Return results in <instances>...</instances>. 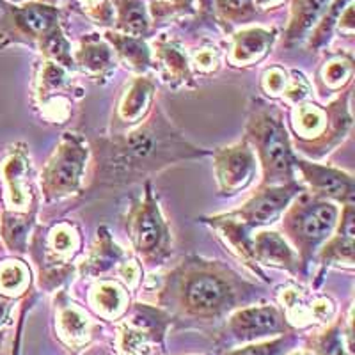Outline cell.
<instances>
[{
	"label": "cell",
	"mask_w": 355,
	"mask_h": 355,
	"mask_svg": "<svg viewBox=\"0 0 355 355\" xmlns=\"http://www.w3.org/2000/svg\"><path fill=\"white\" fill-rule=\"evenodd\" d=\"M243 139L249 142L261 167L259 185H284L297 180V153L291 148L283 109L261 98H250Z\"/></svg>",
	"instance_id": "277c9868"
},
{
	"label": "cell",
	"mask_w": 355,
	"mask_h": 355,
	"mask_svg": "<svg viewBox=\"0 0 355 355\" xmlns=\"http://www.w3.org/2000/svg\"><path fill=\"white\" fill-rule=\"evenodd\" d=\"M114 8V31L133 37H148L151 17L144 0H110Z\"/></svg>",
	"instance_id": "d6a6232c"
},
{
	"label": "cell",
	"mask_w": 355,
	"mask_h": 355,
	"mask_svg": "<svg viewBox=\"0 0 355 355\" xmlns=\"http://www.w3.org/2000/svg\"><path fill=\"white\" fill-rule=\"evenodd\" d=\"M199 222L210 226L215 233L224 240L230 250L233 252L243 265L249 268L254 275H258L261 281L270 283V279L266 277L261 266L256 263L254 254H252V233L240 224L236 218L231 217L230 214H218L210 215V217H201Z\"/></svg>",
	"instance_id": "603a6c76"
},
{
	"label": "cell",
	"mask_w": 355,
	"mask_h": 355,
	"mask_svg": "<svg viewBox=\"0 0 355 355\" xmlns=\"http://www.w3.org/2000/svg\"><path fill=\"white\" fill-rule=\"evenodd\" d=\"M78 4L84 9L85 17L91 18L94 24L103 27L114 25V8L110 0H78Z\"/></svg>",
	"instance_id": "b9f144b4"
},
{
	"label": "cell",
	"mask_w": 355,
	"mask_h": 355,
	"mask_svg": "<svg viewBox=\"0 0 355 355\" xmlns=\"http://www.w3.org/2000/svg\"><path fill=\"white\" fill-rule=\"evenodd\" d=\"M252 254L259 266L286 270L297 279H306L309 275V272L302 266L299 254L288 243V240L281 233L268 227L252 233Z\"/></svg>",
	"instance_id": "7402d4cb"
},
{
	"label": "cell",
	"mask_w": 355,
	"mask_h": 355,
	"mask_svg": "<svg viewBox=\"0 0 355 355\" xmlns=\"http://www.w3.org/2000/svg\"><path fill=\"white\" fill-rule=\"evenodd\" d=\"M313 91V84L309 78L299 69H290V85H288L286 93L283 94L281 100H284L290 107L297 105L300 101H306Z\"/></svg>",
	"instance_id": "ab89813d"
},
{
	"label": "cell",
	"mask_w": 355,
	"mask_h": 355,
	"mask_svg": "<svg viewBox=\"0 0 355 355\" xmlns=\"http://www.w3.org/2000/svg\"><path fill=\"white\" fill-rule=\"evenodd\" d=\"M4 339H6V331L2 329V331H0V348H2V345H4Z\"/></svg>",
	"instance_id": "f907efd6"
},
{
	"label": "cell",
	"mask_w": 355,
	"mask_h": 355,
	"mask_svg": "<svg viewBox=\"0 0 355 355\" xmlns=\"http://www.w3.org/2000/svg\"><path fill=\"white\" fill-rule=\"evenodd\" d=\"M350 2L354 0H332L331 6L327 8V11L323 12L322 18L318 20V24L313 27V31L309 33V40H307V49L311 52H320L329 44V41L332 40V34L336 33L338 28V21L341 12L345 11Z\"/></svg>",
	"instance_id": "8d00e7d4"
},
{
	"label": "cell",
	"mask_w": 355,
	"mask_h": 355,
	"mask_svg": "<svg viewBox=\"0 0 355 355\" xmlns=\"http://www.w3.org/2000/svg\"><path fill=\"white\" fill-rule=\"evenodd\" d=\"M265 288L242 277L226 263L187 256L162 277L157 306L173 322L214 323L234 309L263 302Z\"/></svg>",
	"instance_id": "7a4b0ae2"
},
{
	"label": "cell",
	"mask_w": 355,
	"mask_h": 355,
	"mask_svg": "<svg viewBox=\"0 0 355 355\" xmlns=\"http://www.w3.org/2000/svg\"><path fill=\"white\" fill-rule=\"evenodd\" d=\"M352 306L331 323L323 325L322 331L311 332L304 339L306 350L311 355H354V334H352Z\"/></svg>",
	"instance_id": "d4e9b609"
},
{
	"label": "cell",
	"mask_w": 355,
	"mask_h": 355,
	"mask_svg": "<svg viewBox=\"0 0 355 355\" xmlns=\"http://www.w3.org/2000/svg\"><path fill=\"white\" fill-rule=\"evenodd\" d=\"M332 0H291L290 18L284 31V43L293 44L306 40Z\"/></svg>",
	"instance_id": "1f68e13d"
},
{
	"label": "cell",
	"mask_w": 355,
	"mask_h": 355,
	"mask_svg": "<svg viewBox=\"0 0 355 355\" xmlns=\"http://www.w3.org/2000/svg\"><path fill=\"white\" fill-rule=\"evenodd\" d=\"M71 91V71L50 59H43L34 77V98L43 109V117L52 123H66L71 114V98H68Z\"/></svg>",
	"instance_id": "e0dca14e"
},
{
	"label": "cell",
	"mask_w": 355,
	"mask_h": 355,
	"mask_svg": "<svg viewBox=\"0 0 355 355\" xmlns=\"http://www.w3.org/2000/svg\"><path fill=\"white\" fill-rule=\"evenodd\" d=\"M37 210L40 206H34L27 211L2 210L0 214V239L4 242L6 249L12 254H27L28 240L37 224Z\"/></svg>",
	"instance_id": "f546056e"
},
{
	"label": "cell",
	"mask_w": 355,
	"mask_h": 355,
	"mask_svg": "<svg viewBox=\"0 0 355 355\" xmlns=\"http://www.w3.org/2000/svg\"><path fill=\"white\" fill-rule=\"evenodd\" d=\"M211 9V0H199V11L201 15H208Z\"/></svg>",
	"instance_id": "c3c4849f"
},
{
	"label": "cell",
	"mask_w": 355,
	"mask_h": 355,
	"mask_svg": "<svg viewBox=\"0 0 355 355\" xmlns=\"http://www.w3.org/2000/svg\"><path fill=\"white\" fill-rule=\"evenodd\" d=\"M84 250L82 227L77 220L37 222L27 252L37 268V286L41 291L53 293L61 290L77 272L78 258Z\"/></svg>",
	"instance_id": "5b68a950"
},
{
	"label": "cell",
	"mask_w": 355,
	"mask_h": 355,
	"mask_svg": "<svg viewBox=\"0 0 355 355\" xmlns=\"http://www.w3.org/2000/svg\"><path fill=\"white\" fill-rule=\"evenodd\" d=\"M91 160L87 182L78 199L121 190L135 183L148 182L182 162L211 157V151L190 142L171 121L160 101L144 121L125 133H109L89 142Z\"/></svg>",
	"instance_id": "6da1fadb"
},
{
	"label": "cell",
	"mask_w": 355,
	"mask_h": 355,
	"mask_svg": "<svg viewBox=\"0 0 355 355\" xmlns=\"http://www.w3.org/2000/svg\"><path fill=\"white\" fill-rule=\"evenodd\" d=\"M355 75V62L350 52H329L325 53L323 61L320 62L315 71L316 93L320 98H327L332 94H339L345 89L352 87Z\"/></svg>",
	"instance_id": "83f0119b"
},
{
	"label": "cell",
	"mask_w": 355,
	"mask_h": 355,
	"mask_svg": "<svg viewBox=\"0 0 355 355\" xmlns=\"http://www.w3.org/2000/svg\"><path fill=\"white\" fill-rule=\"evenodd\" d=\"M254 2V6L259 9H270V8H277V6H281L284 2V0H252Z\"/></svg>",
	"instance_id": "7dc6e473"
},
{
	"label": "cell",
	"mask_w": 355,
	"mask_h": 355,
	"mask_svg": "<svg viewBox=\"0 0 355 355\" xmlns=\"http://www.w3.org/2000/svg\"><path fill=\"white\" fill-rule=\"evenodd\" d=\"M128 288L119 279H98L87 295V306L100 320H119L130 307Z\"/></svg>",
	"instance_id": "f1b7e54d"
},
{
	"label": "cell",
	"mask_w": 355,
	"mask_h": 355,
	"mask_svg": "<svg viewBox=\"0 0 355 355\" xmlns=\"http://www.w3.org/2000/svg\"><path fill=\"white\" fill-rule=\"evenodd\" d=\"M277 40L275 28L249 27L233 34L227 62L234 68H249L258 64L270 52Z\"/></svg>",
	"instance_id": "4316f807"
},
{
	"label": "cell",
	"mask_w": 355,
	"mask_h": 355,
	"mask_svg": "<svg viewBox=\"0 0 355 355\" xmlns=\"http://www.w3.org/2000/svg\"><path fill=\"white\" fill-rule=\"evenodd\" d=\"M103 40L112 46L117 61L135 75H146L151 69V49L144 37L126 36L109 28L103 34Z\"/></svg>",
	"instance_id": "4dcf8cb0"
},
{
	"label": "cell",
	"mask_w": 355,
	"mask_h": 355,
	"mask_svg": "<svg viewBox=\"0 0 355 355\" xmlns=\"http://www.w3.org/2000/svg\"><path fill=\"white\" fill-rule=\"evenodd\" d=\"M151 21H166L169 18L194 11V0H150Z\"/></svg>",
	"instance_id": "74e56055"
},
{
	"label": "cell",
	"mask_w": 355,
	"mask_h": 355,
	"mask_svg": "<svg viewBox=\"0 0 355 355\" xmlns=\"http://www.w3.org/2000/svg\"><path fill=\"white\" fill-rule=\"evenodd\" d=\"M224 31L250 24L259 15L252 0H211V9Z\"/></svg>",
	"instance_id": "e575fe53"
},
{
	"label": "cell",
	"mask_w": 355,
	"mask_h": 355,
	"mask_svg": "<svg viewBox=\"0 0 355 355\" xmlns=\"http://www.w3.org/2000/svg\"><path fill=\"white\" fill-rule=\"evenodd\" d=\"M157 100V84L153 78L137 75L119 94L110 119V133H125L144 121Z\"/></svg>",
	"instance_id": "ffe728a7"
},
{
	"label": "cell",
	"mask_w": 355,
	"mask_h": 355,
	"mask_svg": "<svg viewBox=\"0 0 355 355\" xmlns=\"http://www.w3.org/2000/svg\"><path fill=\"white\" fill-rule=\"evenodd\" d=\"M33 290V272L21 259L0 261V293L12 300L24 299Z\"/></svg>",
	"instance_id": "836d02e7"
},
{
	"label": "cell",
	"mask_w": 355,
	"mask_h": 355,
	"mask_svg": "<svg viewBox=\"0 0 355 355\" xmlns=\"http://www.w3.org/2000/svg\"><path fill=\"white\" fill-rule=\"evenodd\" d=\"M304 190L306 187L300 180L284 183V185H259L258 190L242 206L227 214L236 218L245 230L254 233L279 220L288 205Z\"/></svg>",
	"instance_id": "4fadbf2b"
},
{
	"label": "cell",
	"mask_w": 355,
	"mask_h": 355,
	"mask_svg": "<svg viewBox=\"0 0 355 355\" xmlns=\"http://www.w3.org/2000/svg\"><path fill=\"white\" fill-rule=\"evenodd\" d=\"M151 68L171 89H194L196 73L190 64V53L180 41L160 36L153 41Z\"/></svg>",
	"instance_id": "44dd1931"
},
{
	"label": "cell",
	"mask_w": 355,
	"mask_h": 355,
	"mask_svg": "<svg viewBox=\"0 0 355 355\" xmlns=\"http://www.w3.org/2000/svg\"><path fill=\"white\" fill-rule=\"evenodd\" d=\"M125 230L139 261L148 268L166 265L173 256V233L164 217L151 180L144 182V194L130 205Z\"/></svg>",
	"instance_id": "52a82bcc"
},
{
	"label": "cell",
	"mask_w": 355,
	"mask_h": 355,
	"mask_svg": "<svg viewBox=\"0 0 355 355\" xmlns=\"http://www.w3.org/2000/svg\"><path fill=\"white\" fill-rule=\"evenodd\" d=\"M169 313L148 302L130 304L128 311L116 323V355H151L155 347H164L169 327Z\"/></svg>",
	"instance_id": "30bf717a"
},
{
	"label": "cell",
	"mask_w": 355,
	"mask_h": 355,
	"mask_svg": "<svg viewBox=\"0 0 355 355\" xmlns=\"http://www.w3.org/2000/svg\"><path fill=\"white\" fill-rule=\"evenodd\" d=\"M295 171L300 173V182L309 194L327 199L339 206L355 202L354 174L329 164L306 160L300 155H297L295 160Z\"/></svg>",
	"instance_id": "ac0fdd59"
},
{
	"label": "cell",
	"mask_w": 355,
	"mask_h": 355,
	"mask_svg": "<svg viewBox=\"0 0 355 355\" xmlns=\"http://www.w3.org/2000/svg\"><path fill=\"white\" fill-rule=\"evenodd\" d=\"M277 300L288 325L297 332L316 325H327L338 315V306L329 295L304 288L293 281L279 288Z\"/></svg>",
	"instance_id": "7c38bea8"
},
{
	"label": "cell",
	"mask_w": 355,
	"mask_h": 355,
	"mask_svg": "<svg viewBox=\"0 0 355 355\" xmlns=\"http://www.w3.org/2000/svg\"><path fill=\"white\" fill-rule=\"evenodd\" d=\"M300 343V336L297 331L284 332L275 338L261 339L254 343H247L242 347H234L226 350L222 355H286Z\"/></svg>",
	"instance_id": "d590c367"
},
{
	"label": "cell",
	"mask_w": 355,
	"mask_h": 355,
	"mask_svg": "<svg viewBox=\"0 0 355 355\" xmlns=\"http://www.w3.org/2000/svg\"><path fill=\"white\" fill-rule=\"evenodd\" d=\"M126 250L114 240L107 226H100L87 254L77 265V274L84 279H101L116 272L117 265L126 258Z\"/></svg>",
	"instance_id": "cb8c5ba5"
},
{
	"label": "cell",
	"mask_w": 355,
	"mask_h": 355,
	"mask_svg": "<svg viewBox=\"0 0 355 355\" xmlns=\"http://www.w3.org/2000/svg\"><path fill=\"white\" fill-rule=\"evenodd\" d=\"M192 69L202 75H211L220 68V52L215 46H202L190 55Z\"/></svg>",
	"instance_id": "60d3db41"
},
{
	"label": "cell",
	"mask_w": 355,
	"mask_h": 355,
	"mask_svg": "<svg viewBox=\"0 0 355 355\" xmlns=\"http://www.w3.org/2000/svg\"><path fill=\"white\" fill-rule=\"evenodd\" d=\"M33 162L27 144L15 142L0 160V180L4 183L6 210L27 211L40 206V192L34 185Z\"/></svg>",
	"instance_id": "5bb4252c"
},
{
	"label": "cell",
	"mask_w": 355,
	"mask_h": 355,
	"mask_svg": "<svg viewBox=\"0 0 355 355\" xmlns=\"http://www.w3.org/2000/svg\"><path fill=\"white\" fill-rule=\"evenodd\" d=\"M286 355H311V352L306 350V348H302V350H291L290 354Z\"/></svg>",
	"instance_id": "681fc988"
},
{
	"label": "cell",
	"mask_w": 355,
	"mask_h": 355,
	"mask_svg": "<svg viewBox=\"0 0 355 355\" xmlns=\"http://www.w3.org/2000/svg\"><path fill=\"white\" fill-rule=\"evenodd\" d=\"M34 302H36V293L33 290L28 291L21 299L20 311H18V322H17V331H15V339H12V350L11 355H20L21 354V339H24V331H25V322H27V316L33 309Z\"/></svg>",
	"instance_id": "ee69618b"
},
{
	"label": "cell",
	"mask_w": 355,
	"mask_h": 355,
	"mask_svg": "<svg viewBox=\"0 0 355 355\" xmlns=\"http://www.w3.org/2000/svg\"><path fill=\"white\" fill-rule=\"evenodd\" d=\"M350 98L348 87L325 105L306 100L291 107L286 128L293 151L306 160L318 162L343 144L354 125Z\"/></svg>",
	"instance_id": "3957f363"
},
{
	"label": "cell",
	"mask_w": 355,
	"mask_h": 355,
	"mask_svg": "<svg viewBox=\"0 0 355 355\" xmlns=\"http://www.w3.org/2000/svg\"><path fill=\"white\" fill-rule=\"evenodd\" d=\"M116 274L117 279H119L130 291H133L135 288H139V284H141L142 281V266L137 259L126 256V258L117 265Z\"/></svg>",
	"instance_id": "7bdbcfd3"
},
{
	"label": "cell",
	"mask_w": 355,
	"mask_h": 355,
	"mask_svg": "<svg viewBox=\"0 0 355 355\" xmlns=\"http://www.w3.org/2000/svg\"><path fill=\"white\" fill-rule=\"evenodd\" d=\"M290 85V69L281 66H270L266 68L259 80V87L263 93L270 98H283Z\"/></svg>",
	"instance_id": "f35d334b"
},
{
	"label": "cell",
	"mask_w": 355,
	"mask_h": 355,
	"mask_svg": "<svg viewBox=\"0 0 355 355\" xmlns=\"http://www.w3.org/2000/svg\"><path fill=\"white\" fill-rule=\"evenodd\" d=\"M61 27V9L55 6L0 0V44H24L40 50L43 41Z\"/></svg>",
	"instance_id": "9c48e42d"
},
{
	"label": "cell",
	"mask_w": 355,
	"mask_h": 355,
	"mask_svg": "<svg viewBox=\"0 0 355 355\" xmlns=\"http://www.w3.org/2000/svg\"><path fill=\"white\" fill-rule=\"evenodd\" d=\"M354 28H355L354 2H350V4L345 8V11L341 12V17H339V21H338V28H336V31H339L341 34H347V36H352V34H354Z\"/></svg>",
	"instance_id": "f6af8a7d"
},
{
	"label": "cell",
	"mask_w": 355,
	"mask_h": 355,
	"mask_svg": "<svg viewBox=\"0 0 355 355\" xmlns=\"http://www.w3.org/2000/svg\"><path fill=\"white\" fill-rule=\"evenodd\" d=\"M220 198H233L249 189L258 174V158L245 139L211 151Z\"/></svg>",
	"instance_id": "9a60e30c"
},
{
	"label": "cell",
	"mask_w": 355,
	"mask_h": 355,
	"mask_svg": "<svg viewBox=\"0 0 355 355\" xmlns=\"http://www.w3.org/2000/svg\"><path fill=\"white\" fill-rule=\"evenodd\" d=\"M75 69L84 71L87 77L98 84H105L116 69L114 50L103 37L98 34H87L80 40L78 49L73 52Z\"/></svg>",
	"instance_id": "484cf974"
},
{
	"label": "cell",
	"mask_w": 355,
	"mask_h": 355,
	"mask_svg": "<svg viewBox=\"0 0 355 355\" xmlns=\"http://www.w3.org/2000/svg\"><path fill=\"white\" fill-rule=\"evenodd\" d=\"M8 2H11V4L20 6V4H25V2H28V0H8Z\"/></svg>",
	"instance_id": "816d5d0a"
},
{
	"label": "cell",
	"mask_w": 355,
	"mask_h": 355,
	"mask_svg": "<svg viewBox=\"0 0 355 355\" xmlns=\"http://www.w3.org/2000/svg\"><path fill=\"white\" fill-rule=\"evenodd\" d=\"M91 148L84 135L64 132L40 173V196L46 205L80 198L85 187Z\"/></svg>",
	"instance_id": "ba28073f"
},
{
	"label": "cell",
	"mask_w": 355,
	"mask_h": 355,
	"mask_svg": "<svg viewBox=\"0 0 355 355\" xmlns=\"http://www.w3.org/2000/svg\"><path fill=\"white\" fill-rule=\"evenodd\" d=\"M355 205H343L339 214L338 226L331 239L320 247L316 254V263L320 270L316 274V281L313 283V290L322 286V281L331 268H343L354 270L355 268Z\"/></svg>",
	"instance_id": "d6986e66"
},
{
	"label": "cell",
	"mask_w": 355,
	"mask_h": 355,
	"mask_svg": "<svg viewBox=\"0 0 355 355\" xmlns=\"http://www.w3.org/2000/svg\"><path fill=\"white\" fill-rule=\"evenodd\" d=\"M290 331L293 329L288 325L283 309L277 304L256 302L239 307L227 315L224 327L218 332L217 345L230 350L239 345L275 338Z\"/></svg>",
	"instance_id": "8fae6325"
},
{
	"label": "cell",
	"mask_w": 355,
	"mask_h": 355,
	"mask_svg": "<svg viewBox=\"0 0 355 355\" xmlns=\"http://www.w3.org/2000/svg\"><path fill=\"white\" fill-rule=\"evenodd\" d=\"M341 208L327 199L316 198L307 190L300 192L281 215V227L302 266L309 272L320 247L332 236L338 226Z\"/></svg>",
	"instance_id": "8992f818"
},
{
	"label": "cell",
	"mask_w": 355,
	"mask_h": 355,
	"mask_svg": "<svg viewBox=\"0 0 355 355\" xmlns=\"http://www.w3.org/2000/svg\"><path fill=\"white\" fill-rule=\"evenodd\" d=\"M17 300L9 299L0 293V331L11 323V315H12V306H15Z\"/></svg>",
	"instance_id": "bcb514c9"
},
{
	"label": "cell",
	"mask_w": 355,
	"mask_h": 355,
	"mask_svg": "<svg viewBox=\"0 0 355 355\" xmlns=\"http://www.w3.org/2000/svg\"><path fill=\"white\" fill-rule=\"evenodd\" d=\"M53 325L57 339L73 355H78L91 347L96 334L101 331L100 323L89 315L85 307L71 300L64 290H57L53 300Z\"/></svg>",
	"instance_id": "2e32d148"
}]
</instances>
